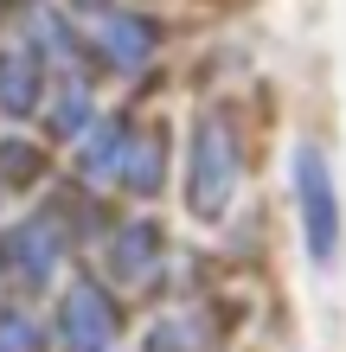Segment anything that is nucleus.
<instances>
[{
    "instance_id": "obj_7",
    "label": "nucleus",
    "mask_w": 346,
    "mask_h": 352,
    "mask_svg": "<svg viewBox=\"0 0 346 352\" xmlns=\"http://www.w3.org/2000/svg\"><path fill=\"white\" fill-rule=\"evenodd\" d=\"M122 154H129V141H122V122H103V129L90 135V148H84V173L90 179H103L122 167Z\"/></svg>"
},
{
    "instance_id": "obj_8",
    "label": "nucleus",
    "mask_w": 346,
    "mask_h": 352,
    "mask_svg": "<svg viewBox=\"0 0 346 352\" xmlns=\"http://www.w3.org/2000/svg\"><path fill=\"white\" fill-rule=\"evenodd\" d=\"M148 256H160V231L154 224H135V231H122V250H116V269L122 276H141V269H148Z\"/></svg>"
},
{
    "instance_id": "obj_9",
    "label": "nucleus",
    "mask_w": 346,
    "mask_h": 352,
    "mask_svg": "<svg viewBox=\"0 0 346 352\" xmlns=\"http://www.w3.org/2000/svg\"><path fill=\"white\" fill-rule=\"evenodd\" d=\"M129 148H135V160H129V186H135V192H154V186H160V141L148 135V141H129Z\"/></svg>"
},
{
    "instance_id": "obj_2",
    "label": "nucleus",
    "mask_w": 346,
    "mask_h": 352,
    "mask_svg": "<svg viewBox=\"0 0 346 352\" xmlns=\"http://www.w3.org/2000/svg\"><path fill=\"white\" fill-rule=\"evenodd\" d=\"M231 186H237V141L225 129V116H206L193 135V218H225L231 205Z\"/></svg>"
},
{
    "instance_id": "obj_10",
    "label": "nucleus",
    "mask_w": 346,
    "mask_h": 352,
    "mask_svg": "<svg viewBox=\"0 0 346 352\" xmlns=\"http://www.w3.org/2000/svg\"><path fill=\"white\" fill-rule=\"evenodd\" d=\"M148 352H199L193 346V327L186 320H167L160 333H148Z\"/></svg>"
},
{
    "instance_id": "obj_4",
    "label": "nucleus",
    "mask_w": 346,
    "mask_h": 352,
    "mask_svg": "<svg viewBox=\"0 0 346 352\" xmlns=\"http://www.w3.org/2000/svg\"><path fill=\"white\" fill-rule=\"evenodd\" d=\"M96 52H103L116 71H135V65H148L154 32L141 26V19H122V13H109V19H96Z\"/></svg>"
},
{
    "instance_id": "obj_11",
    "label": "nucleus",
    "mask_w": 346,
    "mask_h": 352,
    "mask_svg": "<svg viewBox=\"0 0 346 352\" xmlns=\"http://www.w3.org/2000/svg\"><path fill=\"white\" fill-rule=\"evenodd\" d=\"M32 327H26V314H7V320H0V352H32Z\"/></svg>"
},
{
    "instance_id": "obj_1",
    "label": "nucleus",
    "mask_w": 346,
    "mask_h": 352,
    "mask_svg": "<svg viewBox=\"0 0 346 352\" xmlns=\"http://www.w3.org/2000/svg\"><path fill=\"white\" fill-rule=\"evenodd\" d=\"M295 205H301V243L327 269L340 256V199H334V179H327V154L308 148V141L295 148Z\"/></svg>"
},
{
    "instance_id": "obj_6",
    "label": "nucleus",
    "mask_w": 346,
    "mask_h": 352,
    "mask_svg": "<svg viewBox=\"0 0 346 352\" xmlns=\"http://www.w3.org/2000/svg\"><path fill=\"white\" fill-rule=\"evenodd\" d=\"M0 102H7L13 116H26L39 102V65L26 52H0Z\"/></svg>"
},
{
    "instance_id": "obj_5",
    "label": "nucleus",
    "mask_w": 346,
    "mask_h": 352,
    "mask_svg": "<svg viewBox=\"0 0 346 352\" xmlns=\"http://www.w3.org/2000/svg\"><path fill=\"white\" fill-rule=\"evenodd\" d=\"M58 256H65V250H58V224H45V218H32L26 231L13 237V263H19V276H26L32 288H39V282H52Z\"/></svg>"
},
{
    "instance_id": "obj_3",
    "label": "nucleus",
    "mask_w": 346,
    "mask_h": 352,
    "mask_svg": "<svg viewBox=\"0 0 346 352\" xmlns=\"http://www.w3.org/2000/svg\"><path fill=\"white\" fill-rule=\"evenodd\" d=\"M65 340L71 352H109L116 346V307L103 301V288H71L65 295Z\"/></svg>"
}]
</instances>
